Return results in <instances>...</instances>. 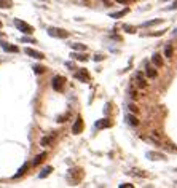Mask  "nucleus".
Wrapping results in <instances>:
<instances>
[{
    "label": "nucleus",
    "instance_id": "1",
    "mask_svg": "<svg viewBox=\"0 0 177 188\" xmlns=\"http://www.w3.org/2000/svg\"><path fill=\"white\" fill-rule=\"evenodd\" d=\"M51 84H53L54 91H62L64 84H66V77H62V75H56V77H53V80H51Z\"/></svg>",
    "mask_w": 177,
    "mask_h": 188
},
{
    "label": "nucleus",
    "instance_id": "2",
    "mask_svg": "<svg viewBox=\"0 0 177 188\" xmlns=\"http://www.w3.org/2000/svg\"><path fill=\"white\" fill-rule=\"evenodd\" d=\"M14 26L19 29L23 34H26V35H29V34H32L34 32V27L32 26H29L26 21H21V19H14Z\"/></svg>",
    "mask_w": 177,
    "mask_h": 188
},
{
    "label": "nucleus",
    "instance_id": "3",
    "mask_svg": "<svg viewBox=\"0 0 177 188\" xmlns=\"http://www.w3.org/2000/svg\"><path fill=\"white\" fill-rule=\"evenodd\" d=\"M48 34H50L51 37H56V39H67V37L70 35L67 31L58 29V27H50V29H48Z\"/></svg>",
    "mask_w": 177,
    "mask_h": 188
},
{
    "label": "nucleus",
    "instance_id": "4",
    "mask_svg": "<svg viewBox=\"0 0 177 188\" xmlns=\"http://www.w3.org/2000/svg\"><path fill=\"white\" fill-rule=\"evenodd\" d=\"M81 131H83V120H81V116H77L75 123H73V126H72V133L73 134H80Z\"/></svg>",
    "mask_w": 177,
    "mask_h": 188
},
{
    "label": "nucleus",
    "instance_id": "5",
    "mask_svg": "<svg viewBox=\"0 0 177 188\" xmlns=\"http://www.w3.org/2000/svg\"><path fill=\"white\" fill-rule=\"evenodd\" d=\"M75 78L77 80H80V81H89V73H88V70H85V69H80L78 72H75Z\"/></svg>",
    "mask_w": 177,
    "mask_h": 188
},
{
    "label": "nucleus",
    "instance_id": "6",
    "mask_svg": "<svg viewBox=\"0 0 177 188\" xmlns=\"http://www.w3.org/2000/svg\"><path fill=\"white\" fill-rule=\"evenodd\" d=\"M134 81H136V84H137L139 88H147V81H145L144 75H142L141 72H137V73L134 75Z\"/></svg>",
    "mask_w": 177,
    "mask_h": 188
},
{
    "label": "nucleus",
    "instance_id": "7",
    "mask_svg": "<svg viewBox=\"0 0 177 188\" xmlns=\"http://www.w3.org/2000/svg\"><path fill=\"white\" fill-rule=\"evenodd\" d=\"M24 53H26V54H29L31 58H34V59H39V61H42V59L45 58V56H43L40 51H35V50H32V48H26Z\"/></svg>",
    "mask_w": 177,
    "mask_h": 188
},
{
    "label": "nucleus",
    "instance_id": "8",
    "mask_svg": "<svg viewBox=\"0 0 177 188\" xmlns=\"http://www.w3.org/2000/svg\"><path fill=\"white\" fill-rule=\"evenodd\" d=\"M96 129H105V128H110L112 126V121L107 120V118H102V120H97L96 121Z\"/></svg>",
    "mask_w": 177,
    "mask_h": 188
},
{
    "label": "nucleus",
    "instance_id": "9",
    "mask_svg": "<svg viewBox=\"0 0 177 188\" xmlns=\"http://www.w3.org/2000/svg\"><path fill=\"white\" fill-rule=\"evenodd\" d=\"M54 142V136H45L42 140H40V145L42 147H48V145H51Z\"/></svg>",
    "mask_w": 177,
    "mask_h": 188
},
{
    "label": "nucleus",
    "instance_id": "10",
    "mask_svg": "<svg viewBox=\"0 0 177 188\" xmlns=\"http://www.w3.org/2000/svg\"><path fill=\"white\" fill-rule=\"evenodd\" d=\"M152 62H153L155 67H163V59H161V56L156 54V53L152 56Z\"/></svg>",
    "mask_w": 177,
    "mask_h": 188
},
{
    "label": "nucleus",
    "instance_id": "11",
    "mask_svg": "<svg viewBox=\"0 0 177 188\" xmlns=\"http://www.w3.org/2000/svg\"><path fill=\"white\" fill-rule=\"evenodd\" d=\"M2 48H3L5 51H8V53H19V48H18V46H14V45L2 43Z\"/></svg>",
    "mask_w": 177,
    "mask_h": 188
},
{
    "label": "nucleus",
    "instance_id": "12",
    "mask_svg": "<svg viewBox=\"0 0 177 188\" xmlns=\"http://www.w3.org/2000/svg\"><path fill=\"white\" fill-rule=\"evenodd\" d=\"M145 75H147V77L148 78H156V70L152 67V65H147V67H145Z\"/></svg>",
    "mask_w": 177,
    "mask_h": 188
},
{
    "label": "nucleus",
    "instance_id": "13",
    "mask_svg": "<svg viewBox=\"0 0 177 188\" xmlns=\"http://www.w3.org/2000/svg\"><path fill=\"white\" fill-rule=\"evenodd\" d=\"M128 13H129V8H125V10H121V11L112 13V14H110V18H113V19H118V18H123V16H126Z\"/></svg>",
    "mask_w": 177,
    "mask_h": 188
},
{
    "label": "nucleus",
    "instance_id": "14",
    "mask_svg": "<svg viewBox=\"0 0 177 188\" xmlns=\"http://www.w3.org/2000/svg\"><path fill=\"white\" fill-rule=\"evenodd\" d=\"M27 169H29V164H27V163H24V164H23V167H21L19 171H18V172H16V174L13 175V178H19L21 175H24V174H26V171H27Z\"/></svg>",
    "mask_w": 177,
    "mask_h": 188
},
{
    "label": "nucleus",
    "instance_id": "15",
    "mask_svg": "<svg viewBox=\"0 0 177 188\" xmlns=\"http://www.w3.org/2000/svg\"><path fill=\"white\" fill-rule=\"evenodd\" d=\"M126 120H128V123L131 125V126H139V120L136 118V115H126Z\"/></svg>",
    "mask_w": 177,
    "mask_h": 188
},
{
    "label": "nucleus",
    "instance_id": "16",
    "mask_svg": "<svg viewBox=\"0 0 177 188\" xmlns=\"http://www.w3.org/2000/svg\"><path fill=\"white\" fill-rule=\"evenodd\" d=\"M70 56H72L73 59H77V61H85V62L88 61V56H86V54H80V53H72Z\"/></svg>",
    "mask_w": 177,
    "mask_h": 188
},
{
    "label": "nucleus",
    "instance_id": "17",
    "mask_svg": "<svg viewBox=\"0 0 177 188\" xmlns=\"http://www.w3.org/2000/svg\"><path fill=\"white\" fill-rule=\"evenodd\" d=\"M51 171H53V167H51V166H46V167L43 169V171L39 174V177H40V178H45V177H48V175L51 174Z\"/></svg>",
    "mask_w": 177,
    "mask_h": 188
},
{
    "label": "nucleus",
    "instance_id": "18",
    "mask_svg": "<svg viewBox=\"0 0 177 188\" xmlns=\"http://www.w3.org/2000/svg\"><path fill=\"white\" fill-rule=\"evenodd\" d=\"M147 156L150 158V159H164V155H161V153H153V152H148Z\"/></svg>",
    "mask_w": 177,
    "mask_h": 188
},
{
    "label": "nucleus",
    "instance_id": "19",
    "mask_svg": "<svg viewBox=\"0 0 177 188\" xmlns=\"http://www.w3.org/2000/svg\"><path fill=\"white\" fill-rule=\"evenodd\" d=\"M70 48L72 50H80V51H86V46L81 45V43H70Z\"/></svg>",
    "mask_w": 177,
    "mask_h": 188
},
{
    "label": "nucleus",
    "instance_id": "20",
    "mask_svg": "<svg viewBox=\"0 0 177 188\" xmlns=\"http://www.w3.org/2000/svg\"><path fill=\"white\" fill-rule=\"evenodd\" d=\"M13 0H0V8H11Z\"/></svg>",
    "mask_w": 177,
    "mask_h": 188
},
{
    "label": "nucleus",
    "instance_id": "21",
    "mask_svg": "<svg viewBox=\"0 0 177 188\" xmlns=\"http://www.w3.org/2000/svg\"><path fill=\"white\" fill-rule=\"evenodd\" d=\"M45 158H46V153H40L39 156H37V158L34 159V163H32V164H34V166H39V164H40V163L43 161Z\"/></svg>",
    "mask_w": 177,
    "mask_h": 188
},
{
    "label": "nucleus",
    "instance_id": "22",
    "mask_svg": "<svg viewBox=\"0 0 177 188\" xmlns=\"http://www.w3.org/2000/svg\"><path fill=\"white\" fill-rule=\"evenodd\" d=\"M34 72H35L37 75H42V73L45 72V67H43V65H40V64H39V65H34Z\"/></svg>",
    "mask_w": 177,
    "mask_h": 188
},
{
    "label": "nucleus",
    "instance_id": "23",
    "mask_svg": "<svg viewBox=\"0 0 177 188\" xmlns=\"http://www.w3.org/2000/svg\"><path fill=\"white\" fill-rule=\"evenodd\" d=\"M123 29H125L128 34H134V32H136V27H133V26H128V24H125V26H123Z\"/></svg>",
    "mask_w": 177,
    "mask_h": 188
},
{
    "label": "nucleus",
    "instance_id": "24",
    "mask_svg": "<svg viewBox=\"0 0 177 188\" xmlns=\"http://www.w3.org/2000/svg\"><path fill=\"white\" fill-rule=\"evenodd\" d=\"M164 54L167 56V58H171V56H172V46L171 45H167L166 48H164Z\"/></svg>",
    "mask_w": 177,
    "mask_h": 188
},
{
    "label": "nucleus",
    "instance_id": "25",
    "mask_svg": "<svg viewBox=\"0 0 177 188\" xmlns=\"http://www.w3.org/2000/svg\"><path fill=\"white\" fill-rule=\"evenodd\" d=\"M161 22V19H155V21H147V22H144V27H148V26H155V24H160Z\"/></svg>",
    "mask_w": 177,
    "mask_h": 188
},
{
    "label": "nucleus",
    "instance_id": "26",
    "mask_svg": "<svg viewBox=\"0 0 177 188\" xmlns=\"http://www.w3.org/2000/svg\"><path fill=\"white\" fill-rule=\"evenodd\" d=\"M129 110H131L133 112V113H137V112H139V108L134 105V104H131V105H129Z\"/></svg>",
    "mask_w": 177,
    "mask_h": 188
},
{
    "label": "nucleus",
    "instance_id": "27",
    "mask_svg": "<svg viewBox=\"0 0 177 188\" xmlns=\"http://www.w3.org/2000/svg\"><path fill=\"white\" fill-rule=\"evenodd\" d=\"M21 40H23V42H26V43H37L35 40H31V39H26V37H23Z\"/></svg>",
    "mask_w": 177,
    "mask_h": 188
},
{
    "label": "nucleus",
    "instance_id": "28",
    "mask_svg": "<svg viewBox=\"0 0 177 188\" xmlns=\"http://www.w3.org/2000/svg\"><path fill=\"white\" fill-rule=\"evenodd\" d=\"M120 188H133V183H121Z\"/></svg>",
    "mask_w": 177,
    "mask_h": 188
},
{
    "label": "nucleus",
    "instance_id": "29",
    "mask_svg": "<svg viewBox=\"0 0 177 188\" xmlns=\"http://www.w3.org/2000/svg\"><path fill=\"white\" fill-rule=\"evenodd\" d=\"M102 59H104V56H102V54H96L94 56V61L97 62V61H102Z\"/></svg>",
    "mask_w": 177,
    "mask_h": 188
},
{
    "label": "nucleus",
    "instance_id": "30",
    "mask_svg": "<svg viewBox=\"0 0 177 188\" xmlns=\"http://www.w3.org/2000/svg\"><path fill=\"white\" fill-rule=\"evenodd\" d=\"M115 2H118V3L125 5V3H129V2H133V0H115Z\"/></svg>",
    "mask_w": 177,
    "mask_h": 188
},
{
    "label": "nucleus",
    "instance_id": "31",
    "mask_svg": "<svg viewBox=\"0 0 177 188\" xmlns=\"http://www.w3.org/2000/svg\"><path fill=\"white\" fill-rule=\"evenodd\" d=\"M66 120H67V115H64V116H59V118H58V121H59V123H64Z\"/></svg>",
    "mask_w": 177,
    "mask_h": 188
},
{
    "label": "nucleus",
    "instance_id": "32",
    "mask_svg": "<svg viewBox=\"0 0 177 188\" xmlns=\"http://www.w3.org/2000/svg\"><path fill=\"white\" fill-rule=\"evenodd\" d=\"M169 10H177V0H175V2H174V3L169 6Z\"/></svg>",
    "mask_w": 177,
    "mask_h": 188
},
{
    "label": "nucleus",
    "instance_id": "33",
    "mask_svg": "<svg viewBox=\"0 0 177 188\" xmlns=\"http://www.w3.org/2000/svg\"><path fill=\"white\" fill-rule=\"evenodd\" d=\"M129 92H131V97H133V99H136V97H137V92H136L134 89H131V91H129Z\"/></svg>",
    "mask_w": 177,
    "mask_h": 188
},
{
    "label": "nucleus",
    "instance_id": "34",
    "mask_svg": "<svg viewBox=\"0 0 177 188\" xmlns=\"http://www.w3.org/2000/svg\"><path fill=\"white\" fill-rule=\"evenodd\" d=\"M66 65H67V67H70V69H75V65H73V64H72V62H67V64H66Z\"/></svg>",
    "mask_w": 177,
    "mask_h": 188
},
{
    "label": "nucleus",
    "instance_id": "35",
    "mask_svg": "<svg viewBox=\"0 0 177 188\" xmlns=\"http://www.w3.org/2000/svg\"><path fill=\"white\" fill-rule=\"evenodd\" d=\"M0 27H2V22H0Z\"/></svg>",
    "mask_w": 177,
    "mask_h": 188
},
{
    "label": "nucleus",
    "instance_id": "36",
    "mask_svg": "<svg viewBox=\"0 0 177 188\" xmlns=\"http://www.w3.org/2000/svg\"><path fill=\"white\" fill-rule=\"evenodd\" d=\"M163 2H166V0H163Z\"/></svg>",
    "mask_w": 177,
    "mask_h": 188
}]
</instances>
